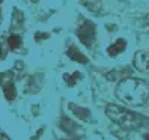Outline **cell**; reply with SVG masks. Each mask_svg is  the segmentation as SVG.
<instances>
[{
    "mask_svg": "<svg viewBox=\"0 0 149 140\" xmlns=\"http://www.w3.org/2000/svg\"><path fill=\"white\" fill-rule=\"evenodd\" d=\"M60 127H62L63 131H66L68 134H72L74 130H75V124H74L71 119H68L66 116H63L62 119H60Z\"/></svg>",
    "mask_w": 149,
    "mask_h": 140,
    "instance_id": "obj_8",
    "label": "cell"
},
{
    "mask_svg": "<svg viewBox=\"0 0 149 140\" xmlns=\"http://www.w3.org/2000/svg\"><path fill=\"white\" fill-rule=\"evenodd\" d=\"M145 140H149V134H146V136H145Z\"/></svg>",
    "mask_w": 149,
    "mask_h": 140,
    "instance_id": "obj_15",
    "label": "cell"
},
{
    "mask_svg": "<svg viewBox=\"0 0 149 140\" xmlns=\"http://www.w3.org/2000/svg\"><path fill=\"white\" fill-rule=\"evenodd\" d=\"M8 44H9V47H11L12 50L20 48V45H21V39H20L18 35H11V36H9V41H8Z\"/></svg>",
    "mask_w": 149,
    "mask_h": 140,
    "instance_id": "obj_10",
    "label": "cell"
},
{
    "mask_svg": "<svg viewBox=\"0 0 149 140\" xmlns=\"http://www.w3.org/2000/svg\"><path fill=\"white\" fill-rule=\"evenodd\" d=\"M69 109L72 110V113L80 120H89L91 119V111L87 109H84V107H78V106H75V104L71 102V104H69Z\"/></svg>",
    "mask_w": 149,
    "mask_h": 140,
    "instance_id": "obj_5",
    "label": "cell"
},
{
    "mask_svg": "<svg viewBox=\"0 0 149 140\" xmlns=\"http://www.w3.org/2000/svg\"><path fill=\"white\" fill-rule=\"evenodd\" d=\"M3 92H5V97H6L8 100H14V98H15V87H14V84H12V83L5 84Z\"/></svg>",
    "mask_w": 149,
    "mask_h": 140,
    "instance_id": "obj_9",
    "label": "cell"
},
{
    "mask_svg": "<svg viewBox=\"0 0 149 140\" xmlns=\"http://www.w3.org/2000/svg\"><path fill=\"white\" fill-rule=\"evenodd\" d=\"M116 97L128 106H143L149 100V84L134 77L124 78L116 87Z\"/></svg>",
    "mask_w": 149,
    "mask_h": 140,
    "instance_id": "obj_1",
    "label": "cell"
},
{
    "mask_svg": "<svg viewBox=\"0 0 149 140\" xmlns=\"http://www.w3.org/2000/svg\"><path fill=\"white\" fill-rule=\"evenodd\" d=\"M125 47H127V42L124 41V39H118L113 45H110L109 47V54L110 56H118V54H120L122 51H125Z\"/></svg>",
    "mask_w": 149,
    "mask_h": 140,
    "instance_id": "obj_7",
    "label": "cell"
},
{
    "mask_svg": "<svg viewBox=\"0 0 149 140\" xmlns=\"http://www.w3.org/2000/svg\"><path fill=\"white\" fill-rule=\"evenodd\" d=\"M0 2H2V0H0Z\"/></svg>",
    "mask_w": 149,
    "mask_h": 140,
    "instance_id": "obj_17",
    "label": "cell"
},
{
    "mask_svg": "<svg viewBox=\"0 0 149 140\" xmlns=\"http://www.w3.org/2000/svg\"><path fill=\"white\" fill-rule=\"evenodd\" d=\"M66 54H68L69 59L75 60V62H78V63H86V62H87V57H86L83 53H80L77 47H72V45H71V47H69V50L66 51Z\"/></svg>",
    "mask_w": 149,
    "mask_h": 140,
    "instance_id": "obj_6",
    "label": "cell"
},
{
    "mask_svg": "<svg viewBox=\"0 0 149 140\" xmlns=\"http://www.w3.org/2000/svg\"><path fill=\"white\" fill-rule=\"evenodd\" d=\"M106 113H107V116L115 122V124H118L122 128H127V130L139 128L145 122L143 116H140V115H137V113L131 111V110L122 109L119 106H113V104L107 106Z\"/></svg>",
    "mask_w": 149,
    "mask_h": 140,
    "instance_id": "obj_2",
    "label": "cell"
},
{
    "mask_svg": "<svg viewBox=\"0 0 149 140\" xmlns=\"http://www.w3.org/2000/svg\"><path fill=\"white\" fill-rule=\"evenodd\" d=\"M2 140H9V139H8V136H6V134H2Z\"/></svg>",
    "mask_w": 149,
    "mask_h": 140,
    "instance_id": "obj_13",
    "label": "cell"
},
{
    "mask_svg": "<svg viewBox=\"0 0 149 140\" xmlns=\"http://www.w3.org/2000/svg\"><path fill=\"white\" fill-rule=\"evenodd\" d=\"M78 77H80V74L78 72H74L72 75H68V74H63V80L68 83V86H74L78 80Z\"/></svg>",
    "mask_w": 149,
    "mask_h": 140,
    "instance_id": "obj_11",
    "label": "cell"
},
{
    "mask_svg": "<svg viewBox=\"0 0 149 140\" xmlns=\"http://www.w3.org/2000/svg\"><path fill=\"white\" fill-rule=\"evenodd\" d=\"M145 21H146V24L149 26V15H148V17H146V18H145Z\"/></svg>",
    "mask_w": 149,
    "mask_h": 140,
    "instance_id": "obj_14",
    "label": "cell"
},
{
    "mask_svg": "<svg viewBox=\"0 0 149 140\" xmlns=\"http://www.w3.org/2000/svg\"><path fill=\"white\" fill-rule=\"evenodd\" d=\"M48 35L47 33H36V41H42V39H47Z\"/></svg>",
    "mask_w": 149,
    "mask_h": 140,
    "instance_id": "obj_12",
    "label": "cell"
},
{
    "mask_svg": "<svg viewBox=\"0 0 149 140\" xmlns=\"http://www.w3.org/2000/svg\"><path fill=\"white\" fill-rule=\"evenodd\" d=\"M95 30H96L95 24L92 21H86V23H83L80 27H78L77 36H78V39L81 41L83 45L91 47L93 44V41H95Z\"/></svg>",
    "mask_w": 149,
    "mask_h": 140,
    "instance_id": "obj_3",
    "label": "cell"
},
{
    "mask_svg": "<svg viewBox=\"0 0 149 140\" xmlns=\"http://www.w3.org/2000/svg\"><path fill=\"white\" fill-rule=\"evenodd\" d=\"M133 63H134L136 69L149 74V51H143V50L137 51V53L134 54Z\"/></svg>",
    "mask_w": 149,
    "mask_h": 140,
    "instance_id": "obj_4",
    "label": "cell"
},
{
    "mask_svg": "<svg viewBox=\"0 0 149 140\" xmlns=\"http://www.w3.org/2000/svg\"><path fill=\"white\" fill-rule=\"evenodd\" d=\"M0 54H2V51H0Z\"/></svg>",
    "mask_w": 149,
    "mask_h": 140,
    "instance_id": "obj_16",
    "label": "cell"
}]
</instances>
